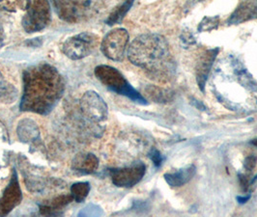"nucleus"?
Here are the masks:
<instances>
[{
    "label": "nucleus",
    "instance_id": "obj_4",
    "mask_svg": "<svg viewBox=\"0 0 257 217\" xmlns=\"http://www.w3.org/2000/svg\"><path fill=\"white\" fill-rule=\"evenodd\" d=\"M81 118L99 134L103 131L101 124L107 119L108 107L103 98L95 91H87L79 101Z\"/></svg>",
    "mask_w": 257,
    "mask_h": 217
},
{
    "label": "nucleus",
    "instance_id": "obj_26",
    "mask_svg": "<svg viewBox=\"0 0 257 217\" xmlns=\"http://www.w3.org/2000/svg\"><path fill=\"white\" fill-rule=\"evenodd\" d=\"M181 41H182V44L185 47H190V46H192V45L195 43V40H194L193 35L190 32L183 33L182 36H181Z\"/></svg>",
    "mask_w": 257,
    "mask_h": 217
},
{
    "label": "nucleus",
    "instance_id": "obj_28",
    "mask_svg": "<svg viewBox=\"0 0 257 217\" xmlns=\"http://www.w3.org/2000/svg\"><path fill=\"white\" fill-rule=\"evenodd\" d=\"M21 2H0V7H2L4 10L9 9H16L18 6H21Z\"/></svg>",
    "mask_w": 257,
    "mask_h": 217
},
{
    "label": "nucleus",
    "instance_id": "obj_21",
    "mask_svg": "<svg viewBox=\"0 0 257 217\" xmlns=\"http://www.w3.org/2000/svg\"><path fill=\"white\" fill-rule=\"evenodd\" d=\"M90 184L87 181L76 182L71 186V195L77 203H82L90 192Z\"/></svg>",
    "mask_w": 257,
    "mask_h": 217
},
{
    "label": "nucleus",
    "instance_id": "obj_27",
    "mask_svg": "<svg viewBox=\"0 0 257 217\" xmlns=\"http://www.w3.org/2000/svg\"><path fill=\"white\" fill-rule=\"evenodd\" d=\"M239 180H240V183H241V186H242L243 190L244 191H247L248 188H249V183H250L248 178L245 175L239 174Z\"/></svg>",
    "mask_w": 257,
    "mask_h": 217
},
{
    "label": "nucleus",
    "instance_id": "obj_14",
    "mask_svg": "<svg viewBox=\"0 0 257 217\" xmlns=\"http://www.w3.org/2000/svg\"><path fill=\"white\" fill-rule=\"evenodd\" d=\"M72 167L77 172L92 174L96 172L99 167V159L94 153H78L72 161Z\"/></svg>",
    "mask_w": 257,
    "mask_h": 217
},
{
    "label": "nucleus",
    "instance_id": "obj_6",
    "mask_svg": "<svg viewBox=\"0 0 257 217\" xmlns=\"http://www.w3.org/2000/svg\"><path fill=\"white\" fill-rule=\"evenodd\" d=\"M99 46V37L90 32H81L67 39L61 50L72 60H80L89 56Z\"/></svg>",
    "mask_w": 257,
    "mask_h": 217
},
{
    "label": "nucleus",
    "instance_id": "obj_18",
    "mask_svg": "<svg viewBox=\"0 0 257 217\" xmlns=\"http://www.w3.org/2000/svg\"><path fill=\"white\" fill-rule=\"evenodd\" d=\"M9 135L7 128L0 122V169L8 164L9 158Z\"/></svg>",
    "mask_w": 257,
    "mask_h": 217
},
{
    "label": "nucleus",
    "instance_id": "obj_15",
    "mask_svg": "<svg viewBox=\"0 0 257 217\" xmlns=\"http://www.w3.org/2000/svg\"><path fill=\"white\" fill-rule=\"evenodd\" d=\"M17 134L19 139L25 143H33L40 138V131L37 124L33 120L27 118L19 122Z\"/></svg>",
    "mask_w": 257,
    "mask_h": 217
},
{
    "label": "nucleus",
    "instance_id": "obj_7",
    "mask_svg": "<svg viewBox=\"0 0 257 217\" xmlns=\"http://www.w3.org/2000/svg\"><path fill=\"white\" fill-rule=\"evenodd\" d=\"M97 4L92 1H54L55 11L65 22L70 24L79 23L90 18Z\"/></svg>",
    "mask_w": 257,
    "mask_h": 217
},
{
    "label": "nucleus",
    "instance_id": "obj_25",
    "mask_svg": "<svg viewBox=\"0 0 257 217\" xmlns=\"http://www.w3.org/2000/svg\"><path fill=\"white\" fill-rule=\"evenodd\" d=\"M257 157L255 155H248L244 161V168L246 171H252L256 166Z\"/></svg>",
    "mask_w": 257,
    "mask_h": 217
},
{
    "label": "nucleus",
    "instance_id": "obj_13",
    "mask_svg": "<svg viewBox=\"0 0 257 217\" xmlns=\"http://www.w3.org/2000/svg\"><path fill=\"white\" fill-rule=\"evenodd\" d=\"M254 19H257V1H244L238 5L227 23L228 25H238Z\"/></svg>",
    "mask_w": 257,
    "mask_h": 217
},
{
    "label": "nucleus",
    "instance_id": "obj_11",
    "mask_svg": "<svg viewBox=\"0 0 257 217\" xmlns=\"http://www.w3.org/2000/svg\"><path fill=\"white\" fill-rule=\"evenodd\" d=\"M219 49H213V50H208L205 51L198 59V62L196 65V81L201 91H204L206 81L207 78L209 77L210 70L212 68V65L214 63L218 53H219Z\"/></svg>",
    "mask_w": 257,
    "mask_h": 217
},
{
    "label": "nucleus",
    "instance_id": "obj_23",
    "mask_svg": "<svg viewBox=\"0 0 257 217\" xmlns=\"http://www.w3.org/2000/svg\"><path fill=\"white\" fill-rule=\"evenodd\" d=\"M219 26V19L217 17L214 18H205L198 26V31H212L214 29H217Z\"/></svg>",
    "mask_w": 257,
    "mask_h": 217
},
{
    "label": "nucleus",
    "instance_id": "obj_22",
    "mask_svg": "<svg viewBox=\"0 0 257 217\" xmlns=\"http://www.w3.org/2000/svg\"><path fill=\"white\" fill-rule=\"evenodd\" d=\"M103 209L95 204H88L84 206L77 214V217H101Z\"/></svg>",
    "mask_w": 257,
    "mask_h": 217
},
{
    "label": "nucleus",
    "instance_id": "obj_2",
    "mask_svg": "<svg viewBox=\"0 0 257 217\" xmlns=\"http://www.w3.org/2000/svg\"><path fill=\"white\" fill-rule=\"evenodd\" d=\"M128 58L155 78L165 80L175 71L167 41L158 34H143L135 39L128 47Z\"/></svg>",
    "mask_w": 257,
    "mask_h": 217
},
{
    "label": "nucleus",
    "instance_id": "obj_17",
    "mask_svg": "<svg viewBox=\"0 0 257 217\" xmlns=\"http://www.w3.org/2000/svg\"><path fill=\"white\" fill-rule=\"evenodd\" d=\"M19 96L18 89L11 84L0 72V102L3 103H13L17 101Z\"/></svg>",
    "mask_w": 257,
    "mask_h": 217
},
{
    "label": "nucleus",
    "instance_id": "obj_9",
    "mask_svg": "<svg viewBox=\"0 0 257 217\" xmlns=\"http://www.w3.org/2000/svg\"><path fill=\"white\" fill-rule=\"evenodd\" d=\"M146 172V166L142 162L135 163L131 166L111 169L109 174L113 184L118 187L131 188L138 184Z\"/></svg>",
    "mask_w": 257,
    "mask_h": 217
},
{
    "label": "nucleus",
    "instance_id": "obj_20",
    "mask_svg": "<svg viewBox=\"0 0 257 217\" xmlns=\"http://www.w3.org/2000/svg\"><path fill=\"white\" fill-rule=\"evenodd\" d=\"M133 4H134L133 1H126V2L118 5L115 9L110 13L107 20L105 21V23L108 26H114L116 24L121 23L122 20L124 19L125 15L128 13V10L133 6Z\"/></svg>",
    "mask_w": 257,
    "mask_h": 217
},
{
    "label": "nucleus",
    "instance_id": "obj_31",
    "mask_svg": "<svg viewBox=\"0 0 257 217\" xmlns=\"http://www.w3.org/2000/svg\"><path fill=\"white\" fill-rule=\"evenodd\" d=\"M251 144H252V145H254L255 147H257V139H254V140L251 141Z\"/></svg>",
    "mask_w": 257,
    "mask_h": 217
},
{
    "label": "nucleus",
    "instance_id": "obj_29",
    "mask_svg": "<svg viewBox=\"0 0 257 217\" xmlns=\"http://www.w3.org/2000/svg\"><path fill=\"white\" fill-rule=\"evenodd\" d=\"M4 38H5L4 29H3V26H2V24H1V22H0V45H2V43H3V41H4Z\"/></svg>",
    "mask_w": 257,
    "mask_h": 217
},
{
    "label": "nucleus",
    "instance_id": "obj_30",
    "mask_svg": "<svg viewBox=\"0 0 257 217\" xmlns=\"http://www.w3.org/2000/svg\"><path fill=\"white\" fill-rule=\"evenodd\" d=\"M250 198V196L249 195H247L246 197H237V200H238V202L239 203H245L246 201H248V199Z\"/></svg>",
    "mask_w": 257,
    "mask_h": 217
},
{
    "label": "nucleus",
    "instance_id": "obj_5",
    "mask_svg": "<svg viewBox=\"0 0 257 217\" xmlns=\"http://www.w3.org/2000/svg\"><path fill=\"white\" fill-rule=\"evenodd\" d=\"M52 20L51 4L48 1H28L22 25L27 33H35L45 29Z\"/></svg>",
    "mask_w": 257,
    "mask_h": 217
},
{
    "label": "nucleus",
    "instance_id": "obj_10",
    "mask_svg": "<svg viewBox=\"0 0 257 217\" xmlns=\"http://www.w3.org/2000/svg\"><path fill=\"white\" fill-rule=\"evenodd\" d=\"M23 201V191L16 170L0 197V217H6Z\"/></svg>",
    "mask_w": 257,
    "mask_h": 217
},
{
    "label": "nucleus",
    "instance_id": "obj_8",
    "mask_svg": "<svg viewBox=\"0 0 257 217\" xmlns=\"http://www.w3.org/2000/svg\"><path fill=\"white\" fill-rule=\"evenodd\" d=\"M128 44V31L124 28H115L104 36L101 44V51L106 58L112 61H121L124 58Z\"/></svg>",
    "mask_w": 257,
    "mask_h": 217
},
{
    "label": "nucleus",
    "instance_id": "obj_24",
    "mask_svg": "<svg viewBox=\"0 0 257 217\" xmlns=\"http://www.w3.org/2000/svg\"><path fill=\"white\" fill-rule=\"evenodd\" d=\"M149 157L151 158V160L154 162L155 166L160 167L162 165L163 161H164V157L161 154V153L156 149L152 148L149 152Z\"/></svg>",
    "mask_w": 257,
    "mask_h": 217
},
{
    "label": "nucleus",
    "instance_id": "obj_1",
    "mask_svg": "<svg viewBox=\"0 0 257 217\" xmlns=\"http://www.w3.org/2000/svg\"><path fill=\"white\" fill-rule=\"evenodd\" d=\"M22 111L48 115L64 95L63 76L52 65L42 62L28 67L23 75Z\"/></svg>",
    "mask_w": 257,
    "mask_h": 217
},
{
    "label": "nucleus",
    "instance_id": "obj_16",
    "mask_svg": "<svg viewBox=\"0 0 257 217\" xmlns=\"http://www.w3.org/2000/svg\"><path fill=\"white\" fill-rule=\"evenodd\" d=\"M195 172L196 168L193 164H191L190 166L182 168L176 172L167 173L165 174L164 178L170 186L180 187L193 179V176L195 175Z\"/></svg>",
    "mask_w": 257,
    "mask_h": 217
},
{
    "label": "nucleus",
    "instance_id": "obj_19",
    "mask_svg": "<svg viewBox=\"0 0 257 217\" xmlns=\"http://www.w3.org/2000/svg\"><path fill=\"white\" fill-rule=\"evenodd\" d=\"M145 93L152 101H154L155 102H162V103L171 102L174 97L173 92L169 90L162 89L156 86H148L145 89Z\"/></svg>",
    "mask_w": 257,
    "mask_h": 217
},
{
    "label": "nucleus",
    "instance_id": "obj_3",
    "mask_svg": "<svg viewBox=\"0 0 257 217\" xmlns=\"http://www.w3.org/2000/svg\"><path fill=\"white\" fill-rule=\"evenodd\" d=\"M95 76L108 89L119 95L128 97L134 102L147 104L146 100L135 89L125 77L115 68L107 65H100L95 68Z\"/></svg>",
    "mask_w": 257,
    "mask_h": 217
},
{
    "label": "nucleus",
    "instance_id": "obj_12",
    "mask_svg": "<svg viewBox=\"0 0 257 217\" xmlns=\"http://www.w3.org/2000/svg\"><path fill=\"white\" fill-rule=\"evenodd\" d=\"M74 200L71 194L61 195L39 205L40 214L44 217H55L61 213L62 208Z\"/></svg>",
    "mask_w": 257,
    "mask_h": 217
}]
</instances>
